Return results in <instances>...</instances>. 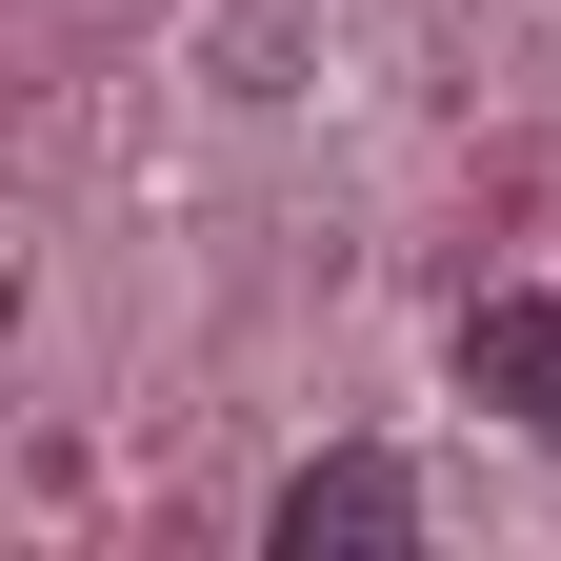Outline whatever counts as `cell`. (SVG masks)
Listing matches in <instances>:
<instances>
[{"instance_id":"1","label":"cell","mask_w":561,"mask_h":561,"mask_svg":"<svg viewBox=\"0 0 561 561\" xmlns=\"http://www.w3.org/2000/svg\"><path fill=\"white\" fill-rule=\"evenodd\" d=\"M261 541H280V561H381V541H421V481L341 442V461H301V481H280V522H261Z\"/></svg>"},{"instance_id":"2","label":"cell","mask_w":561,"mask_h":561,"mask_svg":"<svg viewBox=\"0 0 561 561\" xmlns=\"http://www.w3.org/2000/svg\"><path fill=\"white\" fill-rule=\"evenodd\" d=\"M461 401L561 421V301H461Z\"/></svg>"}]
</instances>
